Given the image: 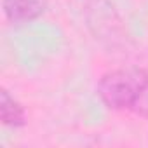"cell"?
<instances>
[{
    "label": "cell",
    "mask_w": 148,
    "mask_h": 148,
    "mask_svg": "<svg viewBox=\"0 0 148 148\" xmlns=\"http://www.w3.org/2000/svg\"><path fill=\"white\" fill-rule=\"evenodd\" d=\"M47 9V0H4L2 11L11 25H26L38 19Z\"/></svg>",
    "instance_id": "cell-3"
},
{
    "label": "cell",
    "mask_w": 148,
    "mask_h": 148,
    "mask_svg": "<svg viewBox=\"0 0 148 148\" xmlns=\"http://www.w3.org/2000/svg\"><path fill=\"white\" fill-rule=\"evenodd\" d=\"M26 110L25 106L5 89L2 87L0 91V120L4 125L19 129L26 124Z\"/></svg>",
    "instance_id": "cell-4"
},
{
    "label": "cell",
    "mask_w": 148,
    "mask_h": 148,
    "mask_svg": "<svg viewBox=\"0 0 148 148\" xmlns=\"http://www.w3.org/2000/svg\"><path fill=\"white\" fill-rule=\"evenodd\" d=\"M86 25L92 37L110 49L125 44V26L110 0H87L86 2Z\"/></svg>",
    "instance_id": "cell-2"
},
{
    "label": "cell",
    "mask_w": 148,
    "mask_h": 148,
    "mask_svg": "<svg viewBox=\"0 0 148 148\" xmlns=\"http://www.w3.org/2000/svg\"><path fill=\"white\" fill-rule=\"evenodd\" d=\"M148 91V71L141 66H120L103 73L96 86L101 103L113 112L132 110Z\"/></svg>",
    "instance_id": "cell-1"
}]
</instances>
